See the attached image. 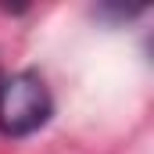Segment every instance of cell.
Returning <instances> with one entry per match:
<instances>
[{
	"instance_id": "1",
	"label": "cell",
	"mask_w": 154,
	"mask_h": 154,
	"mask_svg": "<svg viewBox=\"0 0 154 154\" xmlns=\"http://www.w3.org/2000/svg\"><path fill=\"white\" fill-rule=\"evenodd\" d=\"M54 115V97L39 72L25 68L0 82V133L11 140L39 133Z\"/></svg>"
}]
</instances>
